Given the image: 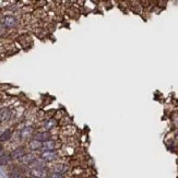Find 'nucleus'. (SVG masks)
<instances>
[{
    "mask_svg": "<svg viewBox=\"0 0 178 178\" xmlns=\"http://www.w3.org/2000/svg\"><path fill=\"white\" fill-rule=\"evenodd\" d=\"M30 174L34 178H48L49 174L46 167H33L30 171Z\"/></svg>",
    "mask_w": 178,
    "mask_h": 178,
    "instance_id": "f257e3e1",
    "label": "nucleus"
},
{
    "mask_svg": "<svg viewBox=\"0 0 178 178\" xmlns=\"http://www.w3.org/2000/svg\"><path fill=\"white\" fill-rule=\"evenodd\" d=\"M40 157L44 162H54L58 159V154L56 151H43Z\"/></svg>",
    "mask_w": 178,
    "mask_h": 178,
    "instance_id": "f03ea898",
    "label": "nucleus"
},
{
    "mask_svg": "<svg viewBox=\"0 0 178 178\" xmlns=\"http://www.w3.org/2000/svg\"><path fill=\"white\" fill-rule=\"evenodd\" d=\"M1 23H2V25L5 26V28H14V26L18 24V20L14 17H12V15H6V17H3L2 20H1Z\"/></svg>",
    "mask_w": 178,
    "mask_h": 178,
    "instance_id": "7ed1b4c3",
    "label": "nucleus"
},
{
    "mask_svg": "<svg viewBox=\"0 0 178 178\" xmlns=\"http://www.w3.org/2000/svg\"><path fill=\"white\" fill-rule=\"evenodd\" d=\"M25 154H26L25 149H24L23 146H19V148L14 149V150L10 153V156H11L12 159H20V161H21Z\"/></svg>",
    "mask_w": 178,
    "mask_h": 178,
    "instance_id": "20e7f679",
    "label": "nucleus"
},
{
    "mask_svg": "<svg viewBox=\"0 0 178 178\" xmlns=\"http://www.w3.org/2000/svg\"><path fill=\"white\" fill-rule=\"evenodd\" d=\"M57 148V142L55 140H46L42 143V150L43 151H55Z\"/></svg>",
    "mask_w": 178,
    "mask_h": 178,
    "instance_id": "39448f33",
    "label": "nucleus"
},
{
    "mask_svg": "<svg viewBox=\"0 0 178 178\" xmlns=\"http://www.w3.org/2000/svg\"><path fill=\"white\" fill-rule=\"evenodd\" d=\"M33 134H34L33 127H24L21 131H20V137H21V139H23V140H26V139L31 138V137L33 136Z\"/></svg>",
    "mask_w": 178,
    "mask_h": 178,
    "instance_id": "423d86ee",
    "label": "nucleus"
},
{
    "mask_svg": "<svg viewBox=\"0 0 178 178\" xmlns=\"http://www.w3.org/2000/svg\"><path fill=\"white\" fill-rule=\"evenodd\" d=\"M11 117V110L8 107H2L0 108V121H7Z\"/></svg>",
    "mask_w": 178,
    "mask_h": 178,
    "instance_id": "0eeeda50",
    "label": "nucleus"
},
{
    "mask_svg": "<svg viewBox=\"0 0 178 178\" xmlns=\"http://www.w3.org/2000/svg\"><path fill=\"white\" fill-rule=\"evenodd\" d=\"M68 171H69V167L68 165L66 164H56L53 167V173L61 174V175H65Z\"/></svg>",
    "mask_w": 178,
    "mask_h": 178,
    "instance_id": "6e6552de",
    "label": "nucleus"
},
{
    "mask_svg": "<svg viewBox=\"0 0 178 178\" xmlns=\"http://www.w3.org/2000/svg\"><path fill=\"white\" fill-rule=\"evenodd\" d=\"M34 139L36 140L40 141V142H44L46 140H49L50 139V134L48 131H40V132H37V134H34Z\"/></svg>",
    "mask_w": 178,
    "mask_h": 178,
    "instance_id": "1a4fd4ad",
    "label": "nucleus"
},
{
    "mask_svg": "<svg viewBox=\"0 0 178 178\" xmlns=\"http://www.w3.org/2000/svg\"><path fill=\"white\" fill-rule=\"evenodd\" d=\"M42 143L40 141L36 140V139H32V140L28 142V148H30L31 151H37V150H42Z\"/></svg>",
    "mask_w": 178,
    "mask_h": 178,
    "instance_id": "9d476101",
    "label": "nucleus"
},
{
    "mask_svg": "<svg viewBox=\"0 0 178 178\" xmlns=\"http://www.w3.org/2000/svg\"><path fill=\"white\" fill-rule=\"evenodd\" d=\"M35 161H36V157L34 154H25L23 156V159H21L22 164L24 165H32Z\"/></svg>",
    "mask_w": 178,
    "mask_h": 178,
    "instance_id": "9b49d317",
    "label": "nucleus"
},
{
    "mask_svg": "<svg viewBox=\"0 0 178 178\" xmlns=\"http://www.w3.org/2000/svg\"><path fill=\"white\" fill-rule=\"evenodd\" d=\"M12 137V130L11 129H7L2 134H0V142H6V141L10 140Z\"/></svg>",
    "mask_w": 178,
    "mask_h": 178,
    "instance_id": "f8f14e48",
    "label": "nucleus"
},
{
    "mask_svg": "<svg viewBox=\"0 0 178 178\" xmlns=\"http://www.w3.org/2000/svg\"><path fill=\"white\" fill-rule=\"evenodd\" d=\"M11 159H11V156H10V154L2 153V154L0 155V165H1V166H6V165L9 164Z\"/></svg>",
    "mask_w": 178,
    "mask_h": 178,
    "instance_id": "ddd939ff",
    "label": "nucleus"
},
{
    "mask_svg": "<svg viewBox=\"0 0 178 178\" xmlns=\"http://www.w3.org/2000/svg\"><path fill=\"white\" fill-rule=\"evenodd\" d=\"M56 125H57V121L55 119H47L44 124V128L46 131H48V130L54 129L55 127H56Z\"/></svg>",
    "mask_w": 178,
    "mask_h": 178,
    "instance_id": "4468645a",
    "label": "nucleus"
},
{
    "mask_svg": "<svg viewBox=\"0 0 178 178\" xmlns=\"http://www.w3.org/2000/svg\"><path fill=\"white\" fill-rule=\"evenodd\" d=\"M10 178H23V175L19 169L14 168L10 172Z\"/></svg>",
    "mask_w": 178,
    "mask_h": 178,
    "instance_id": "2eb2a0df",
    "label": "nucleus"
},
{
    "mask_svg": "<svg viewBox=\"0 0 178 178\" xmlns=\"http://www.w3.org/2000/svg\"><path fill=\"white\" fill-rule=\"evenodd\" d=\"M48 178H65V176L61 175V174H57V173H52L49 175Z\"/></svg>",
    "mask_w": 178,
    "mask_h": 178,
    "instance_id": "dca6fc26",
    "label": "nucleus"
},
{
    "mask_svg": "<svg viewBox=\"0 0 178 178\" xmlns=\"http://www.w3.org/2000/svg\"><path fill=\"white\" fill-rule=\"evenodd\" d=\"M2 152H3V149H2V146H1V145H0V155L2 154Z\"/></svg>",
    "mask_w": 178,
    "mask_h": 178,
    "instance_id": "f3484780",
    "label": "nucleus"
}]
</instances>
